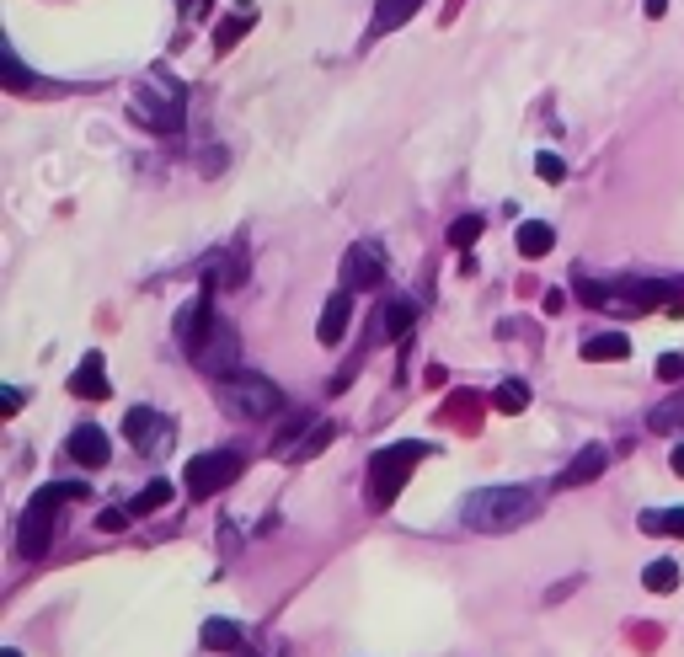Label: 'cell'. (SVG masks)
<instances>
[{
	"mask_svg": "<svg viewBox=\"0 0 684 657\" xmlns=\"http://www.w3.org/2000/svg\"><path fill=\"white\" fill-rule=\"evenodd\" d=\"M626 353H631V337H626V332H599V337L583 342V358H588V364H620Z\"/></svg>",
	"mask_w": 684,
	"mask_h": 657,
	"instance_id": "obj_16",
	"label": "cell"
},
{
	"mask_svg": "<svg viewBox=\"0 0 684 657\" xmlns=\"http://www.w3.org/2000/svg\"><path fill=\"white\" fill-rule=\"evenodd\" d=\"M417 6H423V0H380V6H375V33H396V27H407L417 17Z\"/></svg>",
	"mask_w": 684,
	"mask_h": 657,
	"instance_id": "obj_18",
	"label": "cell"
},
{
	"mask_svg": "<svg viewBox=\"0 0 684 657\" xmlns=\"http://www.w3.org/2000/svg\"><path fill=\"white\" fill-rule=\"evenodd\" d=\"M214 401H220L230 417H273V412H284V390H278L273 380H262L257 369H236L230 380H214Z\"/></svg>",
	"mask_w": 684,
	"mask_h": 657,
	"instance_id": "obj_4",
	"label": "cell"
},
{
	"mask_svg": "<svg viewBox=\"0 0 684 657\" xmlns=\"http://www.w3.org/2000/svg\"><path fill=\"white\" fill-rule=\"evenodd\" d=\"M70 396H91V401H102V396H107L102 353H86V358H81V369L70 374Z\"/></svg>",
	"mask_w": 684,
	"mask_h": 657,
	"instance_id": "obj_15",
	"label": "cell"
},
{
	"mask_svg": "<svg viewBox=\"0 0 684 657\" xmlns=\"http://www.w3.org/2000/svg\"><path fill=\"white\" fill-rule=\"evenodd\" d=\"M188 353H193V364L204 369L209 380H230L236 369H246V364H241V337H236V326L220 321V316H209L204 337H198Z\"/></svg>",
	"mask_w": 684,
	"mask_h": 657,
	"instance_id": "obj_5",
	"label": "cell"
},
{
	"mask_svg": "<svg viewBox=\"0 0 684 657\" xmlns=\"http://www.w3.org/2000/svg\"><path fill=\"white\" fill-rule=\"evenodd\" d=\"M642 583H647L652 593H674V588H679V561H668V556L652 561V567L642 572Z\"/></svg>",
	"mask_w": 684,
	"mask_h": 657,
	"instance_id": "obj_23",
	"label": "cell"
},
{
	"mask_svg": "<svg viewBox=\"0 0 684 657\" xmlns=\"http://www.w3.org/2000/svg\"><path fill=\"white\" fill-rule=\"evenodd\" d=\"M647 428H652V433H679V428H684V390H679V396H668L658 412L647 417Z\"/></svg>",
	"mask_w": 684,
	"mask_h": 657,
	"instance_id": "obj_21",
	"label": "cell"
},
{
	"mask_svg": "<svg viewBox=\"0 0 684 657\" xmlns=\"http://www.w3.org/2000/svg\"><path fill=\"white\" fill-rule=\"evenodd\" d=\"M433 455V444H423V438H407V444H391L380 449L375 460H369V508L385 513L401 497V487H407V476L417 471Z\"/></svg>",
	"mask_w": 684,
	"mask_h": 657,
	"instance_id": "obj_2",
	"label": "cell"
},
{
	"mask_svg": "<svg viewBox=\"0 0 684 657\" xmlns=\"http://www.w3.org/2000/svg\"><path fill=\"white\" fill-rule=\"evenodd\" d=\"M663 11H668V0H647V17H652V22H658Z\"/></svg>",
	"mask_w": 684,
	"mask_h": 657,
	"instance_id": "obj_34",
	"label": "cell"
},
{
	"mask_svg": "<svg viewBox=\"0 0 684 657\" xmlns=\"http://www.w3.org/2000/svg\"><path fill=\"white\" fill-rule=\"evenodd\" d=\"M54 497L38 487V497L27 503V513H22V529H17V551L27 556V561H38L43 551H49V535H54Z\"/></svg>",
	"mask_w": 684,
	"mask_h": 657,
	"instance_id": "obj_8",
	"label": "cell"
},
{
	"mask_svg": "<svg viewBox=\"0 0 684 657\" xmlns=\"http://www.w3.org/2000/svg\"><path fill=\"white\" fill-rule=\"evenodd\" d=\"M342 284L353 294H375L385 284V246L380 241H353L342 252Z\"/></svg>",
	"mask_w": 684,
	"mask_h": 657,
	"instance_id": "obj_7",
	"label": "cell"
},
{
	"mask_svg": "<svg viewBox=\"0 0 684 657\" xmlns=\"http://www.w3.org/2000/svg\"><path fill=\"white\" fill-rule=\"evenodd\" d=\"M535 513H540L535 487H481L460 503V519H465V529H476V535H508V529L530 524Z\"/></svg>",
	"mask_w": 684,
	"mask_h": 657,
	"instance_id": "obj_1",
	"label": "cell"
},
{
	"mask_svg": "<svg viewBox=\"0 0 684 657\" xmlns=\"http://www.w3.org/2000/svg\"><path fill=\"white\" fill-rule=\"evenodd\" d=\"M668 465H674V476H684V444H674V455H668Z\"/></svg>",
	"mask_w": 684,
	"mask_h": 657,
	"instance_id": "obj_33",
	"label": "cell"
},
{
	"mask_svg": "<svg viewBox=\"0 0 684 657\" xmlns=\"http://www.w3.org/2000/svg\"><path fill=\"white\" fill-rule=\"evenodd\" d=\"M129 519H134L129 508H102V513H97V529H107V535H118V529H129Z\"/></svg>",
	"mask_w": 684,
	"mask_h": 657,
	"instance_id": "obj_30",
	"label": "cell"
},
{
	"mask_svg": "<svg viewBox=\"0 0 684 657\" xmlns=\"http://www.w3.org/2000/svg\"><path fill=\"white\" fill-rule=\"evenodd\" d=\"M476 236H481V214H465V219H455V225H449V241H455L460 252H465Z\"/></svg>",
	"mask_w": 684,
	"mask_h": 657,
	"instance_id": "obj_28",
	"label": "cell"
},
{
	"mask_svg": "<svg viewBox=\"0 0 684 657\" xmlns=\"http://www.w3.org/2000/svg\"><path fill=\"white\" fill-rule=\"evenodd\" d=\"M492 406H497V412H524V406H530V385H524V380H503V385L492 390Z\"/></svg>",
	"mask_w": 684,
	"mask_h": 657,
	"instance_id": "obj_22",
	"label": "cell"
},
{
	"mask_svg": "<svg viewBox=\"0 0 684 657\" xmlns=\"http://www.w3.org/2000/svg\"><path fill=\"white\" fill-rule=\"evenodd\" d=\"M332 438H337V422H316V428H310V433L300 438V455H294V460H316L321 449L332 444Z\"/></svg>",
	"mask_w": 684,
	"mask_h": 657,
	"instance_id": "obj_26",
	"label": "cell"
},
{
	"mask_svg": "<svg viewBox=\"0 0 684 657\" xmlns=\"http://www.w3.org/2000/svg\"><path fill=\"white\" fill-rule=\"evenodd\" d=\"M412 321H417V305H412V300L380 305V310H375V332H369V342H396V337H407Z\"/></svg>",
	"mask_w": 684,
	"mask_h": 657,
	"instance_id": "obj_12",
	"label": "cell"
},
{
	"mask_svg": "<svg viewBox=\"0 0 684 657\" xmlns=\"http://www.w3.org/2000/svg\"><path fill=\"white\" fill-rule=\"evenodd\" d=\"M604 465H610V455H604L599 444H588V449H578V460L556 476V487H588L594 476H604Z\"/></svg>",
	"mask_w": 684,
	"mask_h": 657,
	"instance_id": "obj_14",
	"label": "cell"
},
{
	"mask_svg": "<svg viewBox=\"0 0 684 657\" xmlns=\"http://www.w3.org/2000/svg\"><path fill=\"white\" fill-rule=\"evenodd\" d=\"M166 503H171V481H150V487L129 503V513L139 519V513H155V508H166Z\"/></svg>",
	"mask_w": 684,
	"mask_h": 657,
	"instance_id": "obj_25",
	"label": "cell"
},
{
	"mask_svg": "<svg viewBox=\"0 0 684 657\" xmlns=\"http://www.w3.org/2000/svg\"><path fill=\"white\" fill-rule=\"evenodd\" d=\"M348 321H353V289H337L332 300H326V310H321V326H316L321 348H337L342 332H348Z\"/></svg>",
	"mask_w": 684,
	"mask_h": 657,
	"instance_id": "obj_11",
	"label": "cell"
},
{
	"mask_svg": "<svg viewBox=\"0 0 684 657\" xmlns=\"http://www.w3.org/2000/svg\"><path fill=\"white\" fill-rule=\"evenodd\" d=\"M658 374H663V380H684V358L679 353H663L658 358Z\"/></svg>",
	"mask_w": 684,
	"mask_h": 657,
	"instance_id": "obj_31",
	"label": "cell"
},
{
	"mask_svg": "<svg viewBox=\"0 0 684 657\" xmlns=\"http://www.w3.org/2000/svg\"><path fill=\"white\" fill-rule=\"evenodd\" d=\"M0 406H6V417H17V406H22V390H17V385H6V390H0Z\"/></svg>",
	"mask_w": 684,
	"mask_h": 657,
	"instance_id": "obj_32",
	"label": "cell"
},
{
	"mask_svg": "<svg viewBox=\"0 0 684 657\" xmlns=\"http://www.w3.org/2000/svg\"><path fill=\"white\" fill-rule=\"evenodd\" d=\"M535 177H540V182H562V177H567V161H562L556 150H540V155H535Z\"/></svg>",
	"mask_w": 684,
	"mask_h": 657,
	"instance_id": "obj_27",
	"label": "cell"
},
{
	"mask_svg": "<svg viewBox=\"0 0 684 657\" xmlns=\"http://www.w3.org/2000/svg\"><path fill=\"white\" fill-rule=\"evenodd\" d=\"M123 433H129V444L139 455H155L161 444H171V417L155 412V406H129L123 412Z\"/></svg>",
	"mask_w": 684,
	"mask_h": 657,
	"instance_id": "obj_9",
	"label": "cell"
},
{
	"mask_svg": "<svg viewBox=\"0 0 684 657\" xmlns=\"http://www.w3.org/2000/svg\"><path fill=\"white\" fill-rule=\"evenodd\" d=\"M642 529H647V535H679L684 540V508H647Z\"/></svg>",
	"mask_w": 684,
	"mask_h": 657,
	"instance_id": "obj_19",
	"label": "cell"
},
{
	"mask_svg": "<svg viewBox=\"0 0 684 657\" xmlns=\"http://www.w3.org/2000/svg\"><path fill=\"white\" fill-rule=\"evenodd\" d=\"M0 657H22V652H17V647H6V652H0Z\"/></svg>",
	"mask_w": 684,
	"mask_h": 657,
	"instance_id": "obj_35",
	"label": "cell"
},
{
	"mask_svg": "<svg viewBox=\"0 0 684 657\" xmlns=\"http://www.w3.org/2000/svg\"><path fill=\"white\" fill-rule=\"evenodd\" d=\"M209 294H214V289H204L198 300H188V305L177 310V321H171V332H177L182 348H193V342L204 337V326H209Z\"/></svg>",
	"mask_w": 684,
	"mask_h": 657,
	"instance_id": "obj_13",
	"label": "cell"
},
{
	"mask_svg": "<svg viewBox=\"0 0 684 657\" xmlns=\"http://www.w3.org/2000/svg\"><path fill=\"white\" fill-rule=\"evenodd\" d=\"M43 492H49L54 503H75V497H91V492H86V481H49Z\"/></svg>",
	"mask_w": 684,
	"mask_h": 657,
	"instance_id": "obj_29",
	"label": "cell"
},
{
	"mask_svg": "<svg viewBox=\"0 0 684 657\" xmlns=\"http://www.w3.org/2000/svg\"><path fill=\"white\" fill-rule=\"evenodd\" d=\"M551 246H556V230L546 225V219H524V225H519V252L530 257V262L546 257Z\"/></svg>",
	"mask_w": 684,
	"mask_h": 657,
	"instance_id": "obj_17",
	"label": "cell"
},
{
	"mask_svg": "<svg viewBox=\"0 0 684 657\" xmlns=\"http://www.w3.org/2000/svg\"><path fill=\"white\" fill-rule=\"evenodd\" d=\"M204 647L209 652H236L241 647V625L236 620H209L204 625Z\"/></svg>",
	"mask_w": 684,
	"mask_h": 657,
	"instance_id": "obj_20",
	"label": "cell"
},
{
	"mask_svg": "<svg viewBox=\"0 0 684 657\" xmlns=\"http://www.w3.org/2000/svg\"><path fill=\"white\" fill-rule=\"evenodd\" d=\"M182 102H188L182 81H171L166 70H150L145 86L129 97V113H134V123H145V129H155V134H177L182 129Z\"/></svg>",
	"mask_w": 684,
	"mask_h": 657,
	"instance_id": "obj_3",
	"label": "cell"
},
{
	"mask_svg": "<svg viewBox=\"0 0 684 657\" xmlns=\"http://www.w3.org/2000/svg\"><path fill=\"white\" fill-rule=\"evenodd\" d=\"M241 471H246L241 449H204V455L188 460V471H182V487H188V497H214V492H225Z\"/></svg>",
	"mask_w": 684,
	"mask_h": 657,
	"instance_id": "obj_6",
	"label": "cell"
},
{
	"mask_svg": "<svg viewBox=\"0 0 684 657\" xmlns=\"http://www.w3.org/2000/svg\"><path fill=\"white\" fill-rule=\"evenodd\" d=\"M252 17H257V6H252V0H241V6L225 17V33L214 38V49H230V43H236V38L246 33V22H252Z\"/></svg>",
	"mask_w": 684,
	"mask_h": 657,
	"instance_id": "obj_24",
	"label": "cell"
},
{
	"mask_svg": "<svg viewBox=\"0 0 684 657\" xmlns=\"http://www.w3.org/2000/svg\"><path fill=\"white\" fill-rule=\"evenodd\" d=\"M65 455H70L75 465H86V471H97V465H107V433L97 428V422H81V428L70 433Z\"/></svg>",
	"mask_w": 684,
	"mask_h": 657,
	"instance_id": "obj_10",
	"label": "cell"
}]
</instances>
